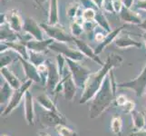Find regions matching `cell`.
Wrapping results in <instances>:
<instances>
[{"mask_svg": "<svg viewBox=\"0 0 146 136\" xmlns=\"http://www.w3.org/2000/svg\"><path fill=\"white\" fill-rule=\"evenodd\" d=\"M95 14L92 9H87L86 11L84 13V18L86 20V21H92L94 18Z\"/></svg>", "mask_w": 146, "mask_h": 136, "instance_id": "obj_32", "label": "cell"}, {"mask_svg": "<svg viewBox=\"0 0 146 136\" xmlns=\"http://www.w3.org/2000/svg\"><path fill=\"white\" fill-rule=\"evenodd\" d=\"M51 17H50V24L54 25L56 23V0H52V10H51Z\"/></svg>", "mask_w": 146, "mask_h": 136, "instance_id": "obj_30", "label": "cell"}, {"mask_svg": "<svg viewBox=\"0 0 146 136\" xmlns=\"http://www.w3.org/2000/svg\"><path fill=\"white\" fill-rule=\"evenodd\" d=\"M72 31H73V34L75 36H79L80 34H81L83 29H82V27H80V26H77L76 24H74V25H73Z\"/></svg>", "mask_w": 146, "mask_h": 136, "instance_id": "obj_34", "label": "cell"}, {"mask_svg": "<svg viewBox=\"0 0 146 136\" xmlns=\"http://www.w3.org/2000/svg\"><path fill=\"white\" fill-rule=\"evenodd\" d=\"M123 2H124L125 5H126V7H129L131 6V4H132L133 0H123Z\"/></svg>", "mask_w": 146, "mask_h": 136, "instance_id": "obj_36", "label": "cell"}, {"mask_svg": "<svg viewBox=\"0 0 146 136\" xmlns=\"http://www.w3.org/2000/svg\"><path fill=\"white\" fill-rule=\"evenodd\" d=\"M122 17L125 20V21H129V22H133V23H140L141 20L135 16L134 14L132 12H128L127 10L123 9V11L122 13Z\"/></svg>", "mask_w": 146, "mask_h": 136, "instance_id": "obj_27", "label": "cell"}, {"mask_svg": "<svg viewBox=\"0 0 146 136\" xmlns=\"http://www.w3.org/2000/svg\"><path fill=\"white\" fill-rule=\"evenodd\" d=\"M17 59H19V56H17V57L9 56V55L3 53V54H1V68L7 67V64H10L11 63L17 61Z\"/></svg>", "mask_w": 146, "mask_h": 136, "instance_id": "obj_28", "label": "cell"}, {"mask_svg": "<svg viewBox=\"0 0 146 136\" xmlns=\"http://www.w3.org/2000/svg\"><path fill=\"white\" fill-rule=\"evenodd\" d=\"M117 84L115 82L113 70L105 78L104 84L91 100L89 106V118H99L106 111L115 99Z\"/></svg>", "mask_w": 146, "mask_h": 136, "instance_id": "obj_2", "label": "cell"}, {"mask_svg": "<svg viewBox=\"0 0 146 136\" xmlns=\"http://www.w3.org/2000/svg\"><path fill=\"white\" fill-rule=\"evenodd\" d=\"M120 30H121V28H120V29H117V30H115V31H113V32L111 33L110 34H108V36L104 38V41L98 45L97 48L95 49V54H100V53H102V52H103V50L104 49V47H106L107 45L115 38V36H116L117 34H119Z\"/></svg>", "mask_w": 146, "mask_h": 136, "instance_id": "obj_23", "label": "cell"}, {"mask_svg": "<svg viewBox=\"0 0 146 136\" xmlns=\"http://www.w3.org/2000/svg\"><path fill=\"white\" fill-rule=\"evenodd\" d=\"M115 104L119 107H123V105L128 102V99L125 94H119L118 96L115 97Z\"/></svg>", "mask_w": 146, "mask_h": 136, "instance_id": "obj_31", "label": "cell"}, {"mask_svg": "<svg viewBox=\"0 0 146 136\" xmlns=\"http://www.w3.org/2000/svg\"><path fill=\"white\" fill-rule=\"evenodd\" d=\"M123 63V58L119 54L112 53L109 54L106 61L104 62V65L96 73H92L85 84V87L83 90V94L80 98L79 103L85 104L91 101L99 89L104 84L105 78L112 70L115 67H118Z\"/></svg>", "mask_w": 146, "mask_h": 136, "instance_id": "obj_1", "label": "cell"}, {"mask_svg": "<svg viewBox=\"0 0 146 136\" xmlns=\"http://www.w3.org/2000/svg\"><path fill=\"white\" fill-rule=\"evenodd\" d=\"M145 109H146V94H145Z\"/></svg>", "mask_w": 146, "mask_h": 136, "instance_id": "obj_39", "label": "cell"}, {"mask_svg": "<svg viewBox=\"0 0 146 136\" xmlns=\"http://www.w3.org/2000/svg\"><path fill=\"white\" fill-rule=\"evenodd\" d=\"M6 44L9 48H11L15 51H17L20 56L23 57L24 59L28 60L29 59V52L27 51V47L26 44H24L23 43H18V42H9V43H6Z\"/></svg>", "mask_w": 146, "mask_h": 136, "instance_id": "obj_21", "label": "cell"}, {"mask_svg": "<svg viewBox=\"0 0 146 136\" xmlns=\"http://www.w3.org/2000/svg\"><path fill=\"white\" fill-rule=\"evenodd\" d=\"M141 27H142L143 29H145V30H146V21H144L142 25H141Z\"/></svg>", "mask_w": 146, "mask_h": 136, "instance_id": "obj_37", "label": "cell"}, {"mask_svg": "<svg viewBox=\"0 0 146 136\" xmlns=\"http://www.w3.org/2000/svg\"><path fill=\"white\" fill-rule=\"evenodd\" d=\"M54 43V39L50 38L47 40H30L26 44L27 47L30 49V51H34L36 53H43L46 49L49 47Z\"/></svg>", "mask_w": 146, "mask_h": 136, "instance_id": "obj_15", "label": "cell"}, {"mask_svg": "<svg viewBox=\"0 0 146 136\" xmlns=\"http://www.w3.org/2000/svg\"><path fill=\"white\" fill-rule=\"evenodd\" d=\"M40 1H44V0H40Z\"/></svg>", "mask_w": 146, "mask_h": 136, "instance_id": "obj_40", "label": "cell"}, {"mask_svg": "<svg viewBox=\"0 0 146 136\" xmlns=\"http://www.w3.org/2000/svg\"><path fill=\"white\" fill-rule=\"evenodd\" d=\"M0 71H1V75L4 77V79L6 80V82L14 90H17L22 86L23 84L21 83V81H20L17 75L10 71L7 67H2Z\"/></svg>", "mask_w": 146, "mask_h": 136, "instance_id": "obj_16", "label": "cell"}, {"mask_svg": "<svg viewBox=\"0 0 146 136\" xmlns=\"http://www.w3.org/2000/svg\"><path fill=\"white\" fill-rule=\"evenodd\" d=\"M19 61L21 62L22 66L25 72V75H26L27 80H31V81L35 83H42V78L41 75L39 74L38 68L35 64H33L31 62H28V60L24 59L23 57L19 56Z\"/></svg>", "mask_w": 146, "mask_h": 136, "instance_id": "obj_11", "label": "cell"}, {"mask_svg": "<svg viewBox=\"0 0 146 136\" xmlns=\"http://www.w3.org/2000/svg\"><path fill=\"white\" fill-rule=\"evenodd\" d=\"M60 136H78V133L74 130L66 126V124H60L54 128Z\"/></svg>", "mask_w": 146, "mask_h": 136, "instance_id": "obj_25", "label": "cell"}, {"mask_svg": "<svg viewBox=\"0 0 146 136\" xmlns=\"http://www.w3.org/2000/svg\"><path fill=\"white\" fill-rule=\"evenodd\" d=\"M14 92H15V90L10 86L7 82L2 85L1 90H0V104H1V106L6 103L7 105Z\"/></svg>", "mask_w": 146, "mask_h": 136, "instance_id": "obj_19", "label": "cell"}, {"mask_svg": "<svg viewBox=\"0 0 146 136\" xmlns=\"http://www.w3.org/2000/svg\"><path fill=\"white\" fill-rule=\"evenodd\" d=\"M62 83H63V94L64 97L66 101H73L75 94H76L77 86L75 84L71 72L67 71L65 68V71L62 76Z\"/></svg>", "mask_w": 146, "mask_h": 136, "instance_id": "obj_9", "label": "cell"}, {"mask_svg": "<svg viewBox=\"0 0 146 136\" xmlns=\"http://www.w3.org/2000/svg\"><path fill=\"white\" fill-rule=\"evenodd\" d=\"M42 27H44V30H46V33L48 34V36L57 42L65 43V42H72L74 40V37L70 36L69 34H67L60 27H48V26H44V25H42Z\"/></svg>", "mask_w": 146, "mask_h": 136, "instance_id": "obj_12", "label": "cell"}, {"mask_svg": "<svg viewBox=\"0 0 146 136\" xmlns=\"http://www.w3.org/2000/svg\"><path fill=\"white\" fill-rule=\"evenodd\" d=\"M37 135H38V136H51V134H49V133H46V132H39V133H37Z\"/></svg>", "mask_w": 146, "mask_h": 136, "instance_id": "obj_35", "label": "cell"}, {"mask_svg": "<svg viewBox=\"0 0 146 136\" xmlns=\"http://www.w3.org/2000/svg\"><path fill=\"white\" fill-rule=\"evenodd\" d=\"M25 118L29 126H34L36 123V113H35L34 97L32 93L28 90L24 98Z\"/></svg>", "mask_w": 146, "mask_h": 136, "instance_id": "obj_10", "label": "cell"}, {"mask_svg": "<svg viewBox=\"0 0 146 136\" xmlns=\"http://www.w3.org/2000/svg\"><path fill=\"white\" fill-rule=\"evenodd\" d=\"M8 21L10 23V27L14 30H16V31H20L21 30V21H20V18L17 14L10 15Z\"/></svg>", "mask_w": 146, "mask_h": 136, "instance_id": "obj_26", "label": "cell"}, {"mask_svg": "<svg viewBox=\"0 0 146 136\" xmlns=\"http://www.w3.org/2000/svg\"><path fill=\"white\" fill-rule=\"evenodd\" d=\"M122 108V111L125 113H132L133 111H135V103L133 101L128 100V102L125 103Z\"/></svg>", "mask_w": 146, "mask_h": 136, "instance_id": "obj_29", "label": "cell"}, {"mask_svg": "<svg viewBox=\"0 0 146 136\" xmlns=\"http://www.w3.org/2000/svg\"><path fill=\"white\" fill-rule=\"evenodd\" d=\"M117 88H126L133 90L137 97H143L146 94V64L136 78L131 81L117 84Z\"/></svg>", "mask_w": 146, "mask_h": 136, "instance_id": "obj_5", "label": "cell"}, {"mask_svg": "<svg viewBox=\"0 0 146 136\" xmlns=\"http://www.w3.org/2000/svg\"><path fill=\"white\" fill-rule=\"evenodd\" d=\"M66 64L69 68V71L71 72L73 79L75 84H76L77 88L84 90L90 74H92L91 70L84 66L82 64H80L78 62L73 61V60L67 58H66Z\"/></svg>", "mask_w": 146, "mask_h": 136, "instance_id": "obj_3", "label": "cell"}, {"mask_svg": "<svg viewBox=\"0 0 146 136\" xmlns=\"http://www.w3.org/2000/svg\"><path fill=\"white\" fill-rule=\"evenodd\" d=\"M128 136H146V128H143L141 130H134L133 132L129 133Z\"/></svg>", "mask_w": 146, "mask_h": 136, "instance_id": "obj_33", "label": "cell"}, {"mask_svg": "<svg viewBox=\"0 0 146 136\" xmlns=\"http://www.w3.org/2000/svg\"><path fill=\"white\" fill-rule=\"evenodd\" d=\"M111 132L115 135H121L123 132V120L119 115L113 116L111 121Z\"/></svg>", "mask_w": 146, "mask_h": 136, "instance_id": "obj_22", "label": "cell"}, {"mask_svg": "<svg viewBox=\"0 0 146 136\" xmlns=\"http://www.w3.org/2000/svg\"><path fill=\"white\" fill-rule=\"evenodd\" d=\"M33 83L34 82L31 81V80H27V81L22 84V86L19 89L15 90V92L12 95L11 99H10L9 103H7V106L5 107L3 112H1V116L3 118L9 116V115L14 112V110L18 107L20 103H21L22 100L25 98L26 93L29 90V88L31 87Z\"/></svg>", "mask_w": 146, "mask_h": 136, "instance_id": "obj_4", "label": "cell"}, {"mask_svg": "<svg viewBox=\"0 0 146 136\" xmlns=\"http://www.w3.org/2000/svg\"><path fill=\"white\" fill-rule=\"evenodd\" d=\"M52 50L55 52H58L59 54H63L65 58L67 59H71L73 61L75 62H79L82 61L84 59V55L79 51V50H74L72 49L71 47L67 46L66 44L64 43H60V42H54L51 45L49 46Z\"/></svg>", "mask_w": 146, "mask_h": 136, "instance_id": "obj_8", "label": "cell"}, {"mask_svg": "<svg viewBox=\"0 0 146 136\" xmlns=\"http://www.w3.org/2000/svg\"><path fill=\"white\" fill-rule=\"evenodd\" d=\"M1 136H9V135H8V134H5V133H4V134H1Z\"/></svg>", "mask_w": 146, "mask_h": 136, "instance_id": "obj_38", "label": "cell"}, {"mask_svg": "<svg viewBox=\"0 0 146 136\" xmlns=\"http://www.w3.org/2000/svg\"><path fill=\"white\" fill-rule=\"evenodd\" d=\"M115 44L116 46H118L119 48H129V47H132V46H135V47H141L142 46V44L136 42L133 40L129 36H121L119 38H117L115 40Z\"/></svg>", "mask_w": 146, "mask_h": 136, "instance_id": "obj_18", "label": "cell"}, {"mask_svg": "<svg viewBox=\"0 0 146 136\" xmlns=\"http://www.w3.org/2000/svg\"><path fill=\"white\" fill-rule=\"evenodd\" d=\"M66 119L59 112H51V111H44L40 116V123L46 128L54 127L55 128L60 124H66Z\"/></svg>", "mask_w": 146, "mask_h": 136, "instance_id": "obj_7", "label": "cell"}, {"mask_svg": "<svg viewBox=\"0 0 146 136\" xmlns=\"http://www.w3.org/2000/svg\"><path fill=\"white\" fill-rule=\"evenodd\" d=\"M29 60H30V62L36 65V67L44 64L46 61V58H44V55L42 53H36L34 51L29 52Z\"/></svg>", "mask_w": 146, "mask_h": 136, "instance_id": "obj_24", "label": "cell"}, {"mask_svg": "<svg viewBox=\"0 0 146 136\" xmlns=\"http://www.w3.org/2000/svg\"><path fill=\"white\" fill-rule=\"evenodd\" d=\"M74 42L76 44L79 51L81 52L84 56L89 57L90 59H92L93 61H94L95 63H97L103 66L104 63H103L102 61H101V59L97 56V54H95V51H94V50L90 47L86 43L84 42V41H81V40H79L77 38H74Z\"/></svg>", "mask_w": 146, "mask_h": 136, "instance_id": "obj_13", "label": "cell"}, {"mask_svg": "<svg viewBox=\"0 0 146 136\" xmlns=\"http://www.w3.org/2000/svg\"><path fill=\"white\" fill-rule=\"evenodd\" d=\"M37 103L44 108L46 111H51V112H58V108L56 106V102L53 100L49 95L46 93L37 95L36 97Z\"/></svg>", "mask_w": 146, "mask_h": 136, "instance_id": "obj_14", "label": "cell"}, {"mask_svg": "<svg viewBox=\"0 0 146 136\" xmlns=\"http://www.w3.org/2000/svg\"><path fill=\"white\" fill-rule=\"evenodd\" d=\"M131 115H132V121H133V125L134 130H141L144 128L146 123V119L143 113L135 110L131 113Z\"/></svg>", "mask_w": 146, "mask_h": 136, "instance_id": "obj_20", "label": "cell"}, {"mask_svg": "<svg viewBox=\"0 0 146 136\" xmlns=\"http://www.w3.org/2000/svg\"><path fill=\"white\" fill-rule=\"evenodd\" d=\"M47 66V80H46V90L50 94H54V91L58 86L62 80V76L60 74L57 64L53 63L51 60H46V63Z\"/></svg>", "mask_w": 146, "mask_h": 136, "instance_id": "obj_6", "label": "cell"}, {"mask_svg": "<svg viewBox=\"0 0 146 136\" xmlns=\"http://www.w3.org/2000/svg\"><path fill=\"white\" fill-rule=\"evenodd\" d=\"M24 28L29 34H31L36 40H44V36H43L41 29L37 27V25L35 23L32 19L27 18L26 20Z\"/></svg>", "mask_w": 146, "mask_h": 136, "instance_id": "obj_17", "label": "cell"}]
</instances>
